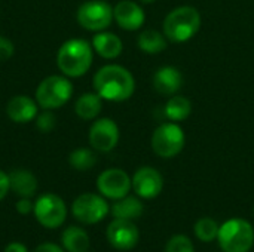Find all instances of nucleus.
<instances>
[{
    "mask_svg": "<svg viewBox=\"0 0 254 252\" xmlns=\"http://www.w3.org/2000/svg\"><path fill=\"white\" fill-rule=\"evenodd\" d=\"M68 163L76 171H89L97 163V156L92 150L80 147V149H76L70 153Z\"/></svg>",
    "mask_w": 254,
    "mask_h": 252,
    "instance_id": "b1692460",
    "label": "nucleus"
},
{
    "mask_svg": "<svg viewBox=\"0 0 254 252\" xmlns=\"http://www.w3.org/2000/svg\"><path fill=\"white\" fill-rule=\"evenodd\" d=\"M33 206L34 203L31 202L30 198H19L18 202L15 203V209L21 215H28L30 212H33Z\"/></svg>",
    "mask_w": 254,
    "mask_h": 252,
    "instance_id": "c85d7f7f",
    "label": "nucleus"
},
{
    "mask_svg": "<svg viewBox=\"0 0 254 252\" xmlns=\"http://www.w3.org/2000/svg\"><path fill=\"white\" fill-rule=\"evenodd\" d=\"M33 214L40 226L46 229H58L67 218V205L58 195L45 193L36 199Z\"/></svg>",
    "mask_w": 254,
    "mask_h": 252,
    "instance_id": "6e6552de",
    "label": "nucleus"
},
{
    "mask_svg": "<svg viewBox=\"0 0 254 252\" xmlns=\"http://www.w3.org/2000/svg\"><path fill=\"white\" fill-rule=\"evenodd\" d=\"M10 190L19 198H33L37 190V180L27 169H15L9 174Z\"/></svg>",
    "mask_w": 254,
    "mask_h": 252,
    "instance_id": "a211bd4d",
    "label": "nucleus"
},
{
    "mask_svg": "<svg viewBox=\"0 0 254 252\" xmlns=\"http://www.w3.org/2000/svg\"><path fill=\"white\" fill-rule=\"evenodd\" d=\"M183 85V76L179 68L173 65H165L156 70L153 74V88L162 95H174L180 91Z\"/></svg>",
    "mask_w": 254,
    "mask_h": 252,
    "instance_id": "dca6fc26",
    "label": "nucleus"
},
{
    "mask_svg": "<svg viewBox=\"0 0 254 252\" xmlns=\"http://www.w3.org/2000/svg\"><path fill=\"white\" fill-rule=\"evenodd\" d=\"M57 65L67 77H80L92 65V46L83 39H70L57 53Z\"/></svg>",
    "mask_w": 254,
    "mask_h": 252,
    "instance_id": "f03ea898",
    "label": "nucleus"
},
{
    "mask_svg": "<svg viewBox=\"0 0 254 252\" xmlns=\"http://www.w3.org/2000/svg\"><path fill=\"white\" fill-rule=\"evenodd\" d=\"M73 95V85L67 76H49L36 89V102L43 110L63 107Z\"/></svg>",
    "mask_w": 254,
    "mask_h": 252,
    "instance_id": "39448f33",
    "label": "nucleus"
},
{
    "mask_svg": "<svg viewBox=\"0 0 254 252\" xmlns=\"http://www.w3.org/2000/svg\"><path fill=\"white\" fill-rule=\"evenodd\" d=\"M97 189L101 196L110 201H118L128 196L132 189L129 175L124 169L110 168L103 171L97 178Z\"/></svg>",
    "mask_w": 254,
    "mask_h": 252,
    "instance_id": "9d476101",
    "label": "nucleus"
},
{
    "mask_svg": "<svg viewBox=\"0 0 254 252\" xmlns=\"http://www.w3.org/2000/svg\"><path fill=\"white\" fill-rule=\"evenodd\" d=\"M110 212V206L104 196L95 193H83L77 196L71 203L73 217L86 226L97 224L103 221Z\"/></svg>",
    "mask_w": 254,
    "mask_h": 252,
    "instance_id": "0eeeda50",
    "label": "nucleus"
},
{
    "mask_svg": "<svg viewBox=\"0 0 254 252\" xmlns=\"http://www.w3.org/2000/svg\"><path fill=\"white\" fill-rule=\"evenodd\" d=\"M164 252H195V247L186 235H176L168 239Z\"/></svg>",
    "mask_w": 254,
    "mask_h": 252,
    "instance_id": "a878e982",
    "label": "nucleus"
},
{
    "mask_svg": "<svg viewBox=\"0 0 254 252\" xmlns=\"http://www.w3.org/2000/svg\"><path fill=\"white\" fill-rule=\"evenodd\" d=\"M106 238L115 250L129 251L137 247L140 239V232L138 227L131 220L115 218L107 226Z\"/></svg>",
    "mask_w": 254,
    "mask_h": 252,
    "instance_id": "9b49d317",
    "label": "nucleus"
},
{
    "mask_svg": "<svg viewBox=\"0 0 254 252\" xmlns=\"http://www.w3.org/2000/svg\"><path fill=\"white\" fill-rule=\"evenodd\" d=\"M144 211V206L140 201V198L135 196H125L122 199L115 201V203L110 208V214L115 218H122V220H135L141 217Z\"/></svg>",
    "mask_w": 254,
    "mask_h": 252,
    "instance_id": "6ab92c4d",
    "label": "nucleus"
},
{
    "mask_svg": "<svg viewBox=\"0 0 254 252\" xmlns=\"http://www.w3.org/2000/svg\"><path fill=\"white\" fill-rule=\"evenodd\" d=\"M55 125H57V119H55V114L51 110H43V113L36 116V126L43 134L51 132L55 128Z\"/></svg>",
    "mask_w": 254,
    "mask_h": 252,
    "instance_id": "bb28decb",
    "label": "nucleus"
},
{
    "mask_svg": "<svg viewBox=\"0 0 254 252\" xmlns=\"http://www.w3.org/2000/svg\"><path fill=\"white\" fill-rule=\"evenodd\" d=\"M6 114L15 123H28L37 116V102L28 95H15L6 105Z\"/></svg>",
    "mask_w": 254,
    "mask_h": 252,
    "instance_id": "2eb2a0df",
    "label": "nucleus"
},
{
    "mask_svg": "<svg viewBox=\"0 0 254 252\" xmlns=\"http://www.w3.org/2000/svg\"><path fill=\"white\" fill-rule=\"evenodd\" d=\"M86 252H92V251H86Z\"/></svg>",
    "mask_w": 254,
    "mask_h": 252,
    "instance_id": "f704fd0d",
    "label": "nucleus"
},
{
    "mask_svg": "<svg viewBox=\"0 0 254 252\" xmlns=\"http://www.w3.org/2000/svg\"><path fill=\"white\" fill-rule=\"evenodd\" d=\"M103 108V98L97 92H86L82 94L74 104L76 114L83 120L95 119Z\"/></svg>",
    "mask_w": 254,
    "mask_h": 252,
    "instance_id": "412c9836",
    "label": "nucleus"
},
{
    "mask_svg": "<svg viewBox=\"0 0 254 252\" xmlns=\"http://www.w3.org/2000/svg\"><path fill=\"white\" fill-rule=\"evenodd\" d=\"M217 241L223 252H249L254 245L253 224L244 218H229L220 226Z\"/></svg>",
    "mask_w": 254,
    "mask_h": 252,
    "instance_id": "20e7f679",
    "label": "nucleus"
},
{
    "mask_svg": "<svg viewBox=\"0 0 254 252\" xmlns=\"http://www.w3.org/2000/svg\"><path fill=\"white\" fill-rule=\"evenodd\" d=\"M253 215H254V209H253Z\"/></svg>",
    "mask_w": 254,
    "mask_h": 252,
    "instance_id": "72a5a7b5",
    "label": "nucleus"
},
{
    "mask_svg": "<svg viewBox=\"0 0 254 252\" xmlns=\"http://www.w3.org/2000/svg\"><path fill=\"white\" fill-rule=\"evenodd\" d=\"M185 132L176 122L159 125L152 135V149L162 159L176 157L185 149Z\"/></svg>",
    "mask_w": 254,
    "mask_h": 252,
    "instance_id": "423d86ee",
    "label": "nucleus"
},
{
    "mask_svg": "<svg viewBox=\"0 0 254 252\" xmlns=\"http://www.w3.org/2000/svg\"><path fill=\"white\" fill-rule=\"evenodd\" d=\"M164 113L171 122L186 120L192 113V102L182 95L171 97L164 107Z\"/></svg>",
    "mask_w": 254,
    "mask_h": 252,
    "instance_id": "5701e85b",
    "label": "nucleus"
},
{
    "mask_svg": "<svg viewBox=\"0 0 254 252\" xmlns=\"http://www.w3.org/2000/svg\"><path fill=\"white\" fill-rule=\"evenodd\" d=\"M92 48L100 56H103L106 59H115L122 53L124 43L113 33L98 31L92 39Z\"/></svg>",
    "mask_w": 254,
    "mask_h": 252,
    "instance_id": "f3484780",
    "label": "nucleus"
},
{
    "mask_svg": "<svg viewBox=\"0 0 254 252\" xmlns=\"http://www.w3.org/2000/svg\"><path fill=\"white\" fill-rule=\"evenodd\" d=\"M10 190V181H9V174L0 171V202L7 196Z\"/></svg>",
    "mask_w": 254,
    "mask_h": 252,
    "instance_id": "c756f323",
    "label": "nucleus"
},
{
    "mask_svg": "<svg viewBox=\"0 0 254 252\" xmlns=\"http://www.w3.org/2000/svg\"><path fill=\"white\" fill-rule=\"evenodd\" d=\"M220 226L214 218L210 217H202L199 218L195 226H193V233L201 242H213L217 239Z\"/></svg>",
    "mask_w": 254,
    "mask_h": 252,
    "instance_id": "393cba45",
    "label": "nucleus"
},
{
    "mask_svg": "<svg viewBox=\"0 0 254 252\" xmlns=\"http://www.w3.org/2000/svg\"><path fill=\"white\" fill-rule=\"evenodd\" d=\"M137 45L141 49V52L149 53V55H155V53H161L167 49V37L165 34L156 31V30H144L138 39H137Z\"/></svg>",
    "mask_w": 254,
    "mask_h": 252,
    "instance_id": "4be33fe9",
    "label": "nucleus"
},
{
    "mask_svg": "<svg viewBox=\"0 0 254 252\" xmlns=\"http://www.w3.org/2000/svg\"><path fill=\"white\" fill-rule=\"evenodd\" d=\"M201 27V15L192 6H179L173 9L164 19V34L173 43H185L190 40Z\"/></svg>",
    "mask_w": 254,
    "mask_h": 252,
    "instance_id": "7ed1b4c3",
    "label": "nucleus"
},
{
    "mask_svg": "<svg viewBox=\"0 0 254 252\" xmlns=\"http://www.w3.org/2000/svg\"><path fill=\"white\" fill-rule=\"evenodd\" d=\"M3 252H28V250L21 242H10V244L6 245V248H4Z\"/></svg>",
    "mask_w": 254,
    "mask_h": 252,
    "instance_id": "2f4dec72",
    "label": "nucleus"
},
{
    "mask_svg": "<svg viewBox=\"0 0 254 252\" xmlns=\"http://www.w3.org/2000/svg\"><path fill=\"white\" fill-rule=\"evenodd\" d=\"M92 85L95 92L106 101L122 102L132 97L135 91V80L129 70L118 64H109L101 67L94 79Z\"/></svg>",
    "mask_w": 254,
    "mask_h": 252,
    "instance_id": "f257e3e1",
    "label": "nucleus"
},
{
    "mask_svg": "<svg viewBox=\"0 0 254 252\" xmlns=\"http://www.w3.org/2000/svg\"><path fill=\"white\" fill-rule=\"evenodd\" d=\"M113 19L122 30L135 31L143 27L146 15L138 3L132 0H121L113 7Z\"/></svg>",
    "mask_w": 254,
    "mask_h": 252,
    "instance_id": "4468645a",
    "label": "nucleus"
},
{
    "mask_svg": "<svg viewBox=\"0 0 254 252\" xmlns=\"http://www.w3.org/2000/svg\"><path fill=\"white\" fill-rule=\"evenodd\" d=\"M141 3H144V4H150V3H155L156 0H140Z\"/></svg>",
    "mask_w": 254,
    "mask_h": 252,
    "instance_id": "473e14b6",
    "label": "nucleus"
},
{
    "mask_svg": "<svg viewBox=\"0 0 254 252\" xmlns=\"http://www.w3.org/2000/svg\"><path fill=\"white\" fill-rule=\"evenodd\" d=\"M33 252H65V250L54 242H43V244L37 245Z\"/></svg>",
    "mask_w": 254,
    "mask_h": 252,
    "instance_id": "7c9ffc66",
    "label": "nucleus"
},
{
    "mask_svg": "<svg viewBox=\"0 0 254 252\" xmlns=\"http://www.w3.org/2000/svg\"><path fill=\"white\" fill-rule=\"evenodd\" d=\"M79 25L89 31H103L113 21V7L104 0H88L77 9Z\"/></svg>",
    "mask_w": 254,
    "mask_h": 252,
    "instance_id": "1a4fd4ad",
    "label": "nucleus"
},
{
    "mask_svg": "<svg viewBox=\"0 0 254 252\" xmlns=\"http://www.w3.org/2000/svg\"><path fill=\"white\" fill-rule=\"evenodd\" d=\"M13 43L6 39L4 36H0V61H6L13 55Z\"/></svg>",
    "mask_w": 254,
    "mask_h": 252,
    "instance_id": "cd10ccee",
    "label": "nucleus"
},
{
    "mask_svg": "<svg viewBox=\"0 0 254 252\" xmlns=\"http://www.w3.org/2000/svg\"><path fill=\"white\" fill-rule=\"evenodd\" d=\"M132 190L141 199H155L161 195L164 189V178L161 172L152 166H141L138 168L132 178Z\"/></svg>",
    "mask_w": 254,
    "mask_h": 252,
    "instance_id": "ddd939ff",
    "label": "nucleus"
},
{
    "mask_svg": "<svg viewBox=\"0 0 254 252\" xmlns=\"http://www.w3.org/2000/svg\"><path fill=\"white\" fill-rule=\"evenodd\" d=\"M88 138L94 150L100 153H109L119 143V128L112 119L101 117L91 125Z\"/></svg>",
    "mask_w": 254,
    "mask_h": 252,
    "instance_id": "f8f14e48",
    "label": "nucleus"
},
{
    "mask_svg": "<svg viewBox=\"0 0 254 252\" xmlns=\"http://www.w3.org/2000/svg\"><path fill=\"white\" fill-rule=\"evenodd\" d=\"M61 245L67 252H86L89 251L91 239L82 227L70 226L61 235Z\"/></svg>",
    "mask_w": 254,
    "mask_h": 252,
    "instance_id": "aec40b11",
    "label": "nucleus"
}]
</instances>
